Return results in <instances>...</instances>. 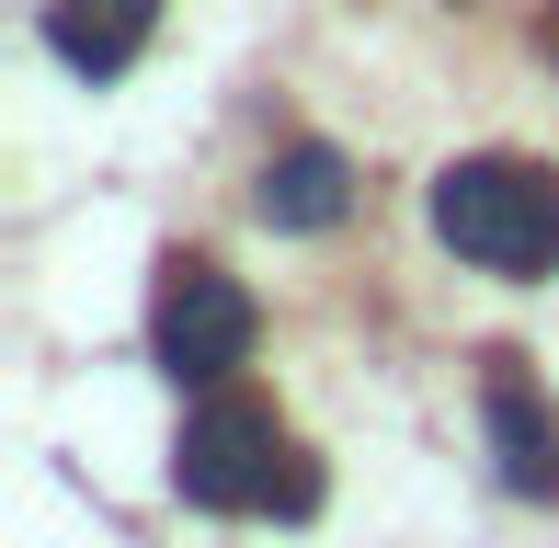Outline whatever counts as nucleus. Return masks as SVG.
<instances>
[{
	"instance_id": "7",
	"label": "nucleus",
	"mask_w": 559,
	"mask_h": 548,
	"mask_svg": "<svg viewBox=\"0 0 559 548\" xmlns=\"http://www.w3.org/2000/svg\"><path fill=\"white\" fill-rule=\"evenodd\" d=\"M263 514H286V526H297V514H320V468L297 457V445L274 457V491H263Z\"/></svg>"
},
{
	"instance_id": "3",
	"label": "nucleus",
	"mask_w": 559,
	"mask_h": 548,
	"mask_svg": "<svg viewBox=\"0 0 559 548\" xmlns=\"http://www.w3.org/2000/svg\"><path fill=\"white\" fill-rule=\"evenodd\" d=\"M274 412L240 401V389H206V401L183 412V434H171V491H183L194 514H263L274 491Z\"/></svg>"
},
{
	"instance_id": "5",
	"label": "nucleus",
	"mask_w": 559,
	"mask_h": 548,
	"mask_svg": "<svg viewBox=\"0 0 559 548\" xmlns=\"http://www.w3.org/2000/svg\"><path fill=\"white\" fill-rule=\"evenodd\" d=\"M251 206H263V229H343L354 217V160L332 138H297V148H274L263 160V183H251Z\"/></svg>"
},
{
	"instance_id": "2",
	"label": "nucleus",
	"mask_w": 559,
	"mask_h": 548,
	"mask_svg": "<svg viewBox=\"0 0 559 548\" xmlns=\"http://www.w3.org/2000/svg\"><path fill=\"white\" fill-rule=\"evenodd\" d=\"M251 332H263V309H251V286L206 252H171L160 263V297H148V355H160L171 389H228V366L251 355Z\"/></svg>"
},
{
	"instance_id": "1",
	"label": "nucleus",
	"mask_w": 559,
	"mask_h": 548,
	"mask_svg": "<svg viewBox=\"0 0 559 548\" xmlns=\"http://www.w3.org/2000/svg\"><path fill=\"white\" fill-rule=\"evenodd\" d=\"M423 217H435V240L456 263H479V274H548L559 263V171L502 160V148L445 160L435 194H423Z\"/></svg>"
},
{
	"instance_id": "8",
	"label": "nucleus",
	"mask_w": 559,
	"mask_h": 548,
	"mask_svg": "<svg viewBox=\"0 0 559 548\" xmlns=\"http://www.w3.org/2000/svg\"><path fill=\"white\" fill-rule=\"evenodd\" d=\"M548 58H559V35H548Z\"/></svg>"
},
{
	"instance_id": "6",
	"label": "nucleus",
	"mask_w": 559,
	"mask_h": 548,
	"mask_svg": "<svg viewBox=\"0 0 559 548\" xmlns=\"http://www.w3.org/2000/svg\"><path fill=\"white\" fill-rule=\"evenodd\" d=\"M46 46L81 81H126L138 46H148V0H46Z\"/></svg>"
},
{
	"instance_id": "4",
	"label": "nucleus",
	"mask_w": 559,
	"mask_h": 548,
	"mask_svg": "<svg viewBox=\"0 0 559 548\" xmlns=\"http://www.w3.org/2000/svg\"><path fill=\"white\" fill-rule=\"evenodd\" d=\"M479 422H491V457L514 503H559V401L525 378V355L479 366Z\"/></svg>"
}]
</instances>
